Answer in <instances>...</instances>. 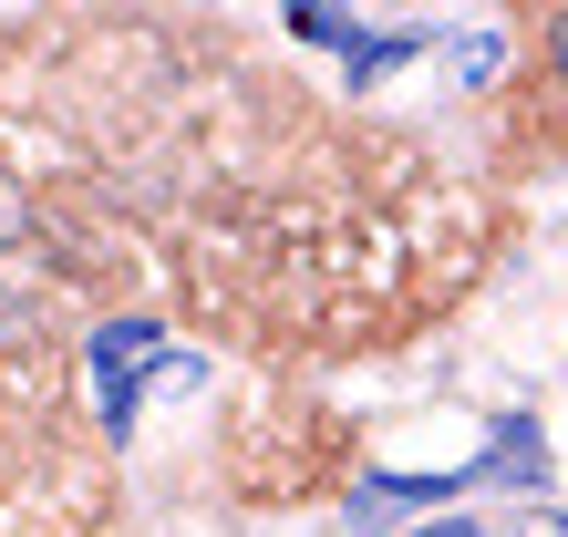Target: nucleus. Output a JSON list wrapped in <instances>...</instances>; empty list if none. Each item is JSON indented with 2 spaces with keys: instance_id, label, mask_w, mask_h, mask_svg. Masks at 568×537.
I'll return each mask as SVG.
<instances>
[{
  "instance_id": "nucleus-1",
  "label": "nucleus",
  "mask_w": 568,
  "mask_h": 537,
  "mask_svg": "<svg viewBox=\"0 0 568 537\" xmlns=\"http://www.w3.org/2000/svg\"><path fill=\"white\" fill-rule=\"evenodd\" d=\"M145 352H155V331H145V321L93 331V373H104V424H135V373H145Z\"/></svg>"
},
{
  "instance_id": "nucleus-2",
  "label": "nucleus",
  "mask_w": 568,
  "mask_h": 537,
  "mask_svg": "<svg viewBox=\"0 0 568 537\" xmlns=\"http://www.w3.org/2000/svg\"><path fill=\"white\" fill-rule=\"evenodd\" d=\"M21 227H31V196L11 186V165H0V249H21Z\"/></svg>"
},
{
  "instance_id": "nucleus-3",
  "label": "nucleus",
  "mask_w": 568,
  "mask_h": 537,
  "mask_svg": "<svg viewBox=\"0 0 568 537\" xmlns=\"http://www.w3.org/2000/svg\"><path fill=\"white\" fill-rule=\"evenodd\" d=\"M548 62H558V83H568V11L548 21Z\"/></svg>"
}]
</instances>
